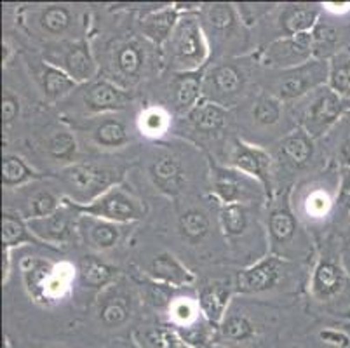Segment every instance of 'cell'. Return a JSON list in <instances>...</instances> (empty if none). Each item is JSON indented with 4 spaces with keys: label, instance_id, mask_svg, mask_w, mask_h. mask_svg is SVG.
<instances>
[{
    "label": "cell",
    "instance_id": "obj_1",
    "mask_svg": "<svg viewBox=\"0 0 350 348\" xmlns=\"http://www.w3.org/2000/svg\"><path fill=\"white\" fill-rule=\"evenodd\" d=\"M199 9L181 14L170 40L162 46L161 62L174 73H189L204 70L211 49L202 23Z\"/></svg>",
    "mask_w": 350,
    "mask_h": 348
},
{
    "label": "cell",
    "instance_id": "obj_2",
    "mask_svg": "<svg viewBox=\"0 0 350 348\" xmlns=\"http://www.w3.org/2000/svg\"><path fill=\"white\" fill-rule=\"evenodd\" d=\"M53 178L65 188V199L84 206L96 200L116 185H120L122 171L94 162H73L59 169Z\"/></svg>",
    "mask_w": 350,
    "mask_h": 348
},
{
    "label": "cell",
    "instance_id": "obj_3",
    "mask_svg": "<svg viewBox=\"0 0 350 348\" xmlns=\"http://www.w3.org/2000/svg\"><path fill=\"white\" fill-rule=\"evenodd\" d=\"M25 286L35 303L51 306L59 303L70 291L77 277V268L70 263L53 265L39 258L21 261Z\"/></svg>",
    "mask_w": 350,
    "mask_h": 348
},
{
    "label": "cell",
    "instance_id": "obj_4",
    "mask_svg": "<svg viewBox=\"0 0 350 348\" xmlns=\"http://www.w3.org/2000/svg\"><path fill=\"white\" fill-rule=\"evenodd\" d=\"M63 200L77 211L79 215L93 216V218L112 222L117 225L139 222L146 215L145 204L131 190H126L122 185H116V187L105 191L103 196L98 197L96 200L84 204V206L73 204L72 200L65 199V197H63Z\"/></svg>",
    "mask_w": 350,
    "mask_h": 348
},
{
    "label": "cell",
    "instance_id": "obj_5",
    "mask_svg": "<svg viewBox=\"0 0 350 348\" xmlns=\"http://www.w3.org/2000/svg\"><path fill=\"white\" fill-rule=\"evenodd\" d=\"M305 98L308 101L301 111L300 127L314 142L329 133L345 115V111L350 110L349 101L336 94L329 85L319 88Z\"/></svg>",
    "mask_w": 350,
    "mask_h": 348
},
{
    "label": "cell",
    "instance_id": "obj_6",
    "mask_svg": "<svg viewBox=\"0 0 350 348\" xmlns=\"http://www.w3.org/2000/svg\"><path fill=\"white\" fill-rule=\"evenodd\" d=\"M211 188L219 206H230V204L247 206L269 199L260 181L232 165L211 164Z\"/></svg>",
    "mask_w": 350,
    "mask_h": 348
},
{
    "label": "cell",
    "instance_id": "obj_7",
    "mask_svg": "<svg viewBox=\"0 0 350 348\" xmlns=\"http://www.w3.org/2000/svg\"><path fill=\"white\" fill-rule=\"evenodd\" d=\"M329 79V62L327 59H310L297 68L284 70L273 85V96L284 101L301 100L310 92L327 85Z\"/></svg>",
    "mask_w": 350,
    "mask_h": 348
},
{
    "label": "cell",
    "instance_id": "obj_8",
    "mask_svg": "<svg viewBox=\"0 0 350 348\" xmlns=\"http://www.w3.org/2000/svg\"><path fill=\"white\" fill-rule=\"evenodd\" d=\"M46 62L68 73L79 85L93 82L94 77L100 72L96 57L85 38L63 42L58 53L47 54Z\"/></svg>",
    "mask_w": 350,
    "mask_h": 348
},
{
    "label": "cell",
    "instance_id": "obj_9",
    "mask_svg": "<svg viewBox=\"0 0 350 348\" xmlns=\"http://www.w3.org/2000/svg\"><path fill=\"white\" fill-rule=\"evenodd\" d=\"M269 239L270 254L279 258H293V251L297 249L295 242L300 239V225L289 206L288 193L273 202L269 211Z\"/></svg>",
    "mask_w": 350,
    "mask_h": 348
},
{
    "label": "cell",
    "instance_id": "obj_10",
    "mask_svg": "<svg viewBox=\"0 0 350 348\" xmlns=\"http://www.w3.org/2000/svg\"><path fill=\"white\" fill-rule=\"evenodd\" d=\"M79 219L81 215L63 200V206L53 215L27 219V222L31 234L42 242V245L53 249L54 245L70 244L79 239Z\"/></svg>",
    "mask_w": 350,
    "mask_h": 348
},
{
    "label": "cell",
    "instance_id": "obj_11",
    "mask_svg": "<svg viewBox=\"0 0 350 348\" xmlns=\"http://www.w3.org/2000/svg\"><path fill=\"white\" fill-rule=\"evenodd\" d=\"M148 51L138 38L117 40L112 53V75L107 77L116 84L129 89L139 82L148 65Z\"/></svg>",
    "mask_w": 350,
    "mask_h": 348
},
{
    "label": "cell",
    "instance_id": "obj_12",
    "mask_svg": "<svg viewBox=\"0 0 350 348\" xmlns=\"http://www.w3.org/2000/svg\"><path fill=\"white\" fill-rule=\"evenodd\" d=\"M262 63L272 70L297 68L314 59V46L310 34L293 35V37H279L269 44L262 53Z\"/></svg>",
    "mask_w": 350,
    "mask_h": 348
},
{
    "label": "cell",
    "instance_id": "obj_13",
    "mask_svg": "<svg viewBox=\"0 0 350 348\" xmlns=\"http://www.w3.org/2000/svg\"><path fill=\"white\" fill-rule=\"evenodd\" d=\"M246 88V73L234 63H219L204 75V98L228 108Z\"/></svg>",
    "mask_w": 350,
    "mask_h": 348
},
{
    "label": "cell",
    "instance_id": "obj_14",
    "mask_svg": "<svg viewBox=\"0 0 350 348\" xmlns=\"http://www.w3.org/2000/svg\"><path fill=\"white\" fill-rule=\"evenodd\" d=\"M230 165L260 181L269 199H272L273 159L267 150L243 139H235L230 153Z\"/></svg>",
    "mask_w": 350,
    "mask_h": 348
},
{
    "label": "cell",
    "instance_id": "obj_15",
    "mask_svg": "<svg viewBox=\"0 0 350 348\" xmlns=\"http://www.w3.org/2000/svg\"><path fill=\"white\" fill-rule=\"evenodd\" d=\"M284 260L275 254H267L250 267L239 270L235 291L239 295H260L273 289L281 280Z\"/></svg>",
    "mask_w": 350,
    "mask_h": 348
},
{
    "label": "cell",
    "instance_id": "obj_16",
    "mask_svg": "<svg viewBox=\"0 0 350 348\" xmlns=\"http://www.w3.org/2000/svg\"><path fill=\"white\" fill-rule=\"evenodd\" d=\"M133 101V94L129 89L116 84L110 79H100L89 84L88 91L82 96V105L85 111L93 115H107L113 111H120L129 107Z\"/></svg>",
    "mask_w": 350,
    "mask_h": 348
},
{
    "label": "cell",
    "instance_id": "obj_17",
    "mask_svg": "<svg viewBox=\"0 0 350 348\" xmlns=\"http://www.w3.org/2000/svg\"><path fill=\"white\" fill-rule=\"evenodd\" d=\"M347 284V272L340 256L323 254L317 258L316 267L312 270L310 293L319 302H327L343 291Z\"/></svg>",
    "mask_w": 350,
    "mask_h": 348
},
{
    "label": "cell",
    "instance_id": "obj_18",
    "mask_svg": "<svg viewBox=\"0 0 350 348\" xmlns=\"http://www.w3.org/2000/svg\"><path fill=\"white\" fill-rule=\"evenodd\" d=\"M133 315V296L120 284H112L101 291L98 299V319L108 330H117L127 324Z\"/></svg>",
    "mask_w": 350,
    "mask_h": 348
},
{
    "label": "cell",
    "instance_id": "obj_19",
    "mask_svg": "<svg viewBox=\"0 0 350 348\" xmlns=\"http://www.w3.org/2000/svg\"><path fill=\"white\" fill-rule=\"evenodd\" d=\"M181 14H183V11L178 4L164 5V8L145 12L139 18V30H142L143 38L161 51L162 46L170 40Z\"/></svg>",
    "mask_w": 350,
    "mask_h": 348
},
{
    "label": "cell",
    "instance_id": "obj_20",
    "mask_svg": "<svg viewBox=\"0 0 350 348\" xmlns=\"http://www.w3.org/2000/svg\"><path fill=\"white\" fill-rule=\"evenodd\" d=\"M230 299L232 286L225 280H213L199 289L197 303H199L200 314L215 330H218L219 324L227 317Z\"/></svg>",
    "mask_w": 350,
    "mask_h": 348
},
{
    "label": "cell",
    "instance_id": "obj_21",
    "mask_svg": "<svg viewBox=\"0 0 350 348\" xmlns=\"http://www.w3.org/2000/svg\"><path fill=\"white\" fill-rule=\"evenodd\" d=\"M146 276L150 280L164 286H170L173 289L180 287H189L196 282V276L190 268L181 263L174 254L161 253L152 258L146 265Z\"/></svg>",
    "mask_w": 350,
    "mask_h": 348
},
{
    "label": "cell",
    "instance_id": "obj_22",
    "mask_svg": "<svg viewBox=\"0 0 350 348\" xmlns=\"http://www.w3.org/2000/svg\"><path fill=\"white\" fill-rule=\"evenodd\" d=\"M77 25V14L68 5L49 4L31 11V27L46 37H63Z\"/></svg>",
    "mask_w": 350,
    "mask_h": 348
},
{
    "label": "cell",
    "instance_id": "obj_23",
    "mask_svg": "<svg viewBox=\"0 0 350 348\" xmlns=\"http://www.w3.org/2000/svg\"><path fill=\"white\" fill-rule=\"evenodd\" d=\"M79 239L94 251H108L116 247L122 239V225L81 215Z\"/></svg>",
    "mask_w": 350,
    "mask_h": 348
},
{
    "label": "cell",
    "instance_id": "obj_24",
    "mask_svg": "<svg viewBox=\"0 0 350 348\" xmlns=\"http://www.w3.org/2000/svg\"><path fill=\"white\" fill-rule=\"evenodd\" d=\"M204 70L189 73H174L171 84V100L178 113H189L204 100Z\"/></svg>",
    "mask_w": 350,
    "mask_h": 348
},
{
    "label": "cell",
    "instance_id": "obj_25",
    "mask_svg": "<svg viewBox=\"0 0 350 348\" xmlns=\"http://www.w3.org/2000/svg\"><path fill=\"white\" fill-rule=\"evenodd\" d=\"M199 16L206 35L208 31H213L219 38H230L237 31L239 25H243L239 18L237 8L234 4H225V2L200 5Z\"/></svg>",
    "mask_w": 350,
    "mask_h": 348
},
{
    "label": "cell",
    "instance_id": "obj_26",
    "mask_svg": "<svg viewBox=\"0 0 350 348\" xmlns=\"http://www.w3.org/2000/svg\"><path fill=\"white\" fill-rule=\"evenodd\" d=\"M150 178L165 196H178L185 183L183 165L174 155H161L150 164Z\"/></svg>",
    "mask_w": 350,
    "mask_h": 348
},
{
    "label": "cell",
    "instance_id": "obj_27",
    "mask_svg": "<svg viewBox=\"0 0 350 348\" xmlns=\"http://www.w3.org/2000/svg\"><path fill=\"white\" fill-rule=\"evenodd\" d=\"M319 23V8L314 4H288L281 9L279 27L282 37L310 34Z\"/></svg>",
    "mask_w": 350,
    "mask_h": 348
},
{
    "label": "cell",
    "instance_id": "obj_28",
    "mask_svg": "<svg viewBox=\"0 0 350 348\" xmlns=\"http://www.w3.org/2000/svg\"><path fill=\"white\" fill-rule=\"evenodd\" d=\"M75 268H77V279L81 286L94 289V291H105L107 287L116 284L117 276H119V270L116 267L96 256H84Z\"/></svg>",
    "mask_w": 350,
    "mask_h": 348
},
{
    "label": "cell",
    "instance_id": "obj_29",
    "mask_svg": "<svg viewBox=\"0 0 350 348\" xmlns=\"http://www.w3.org/2000/svg\"><path fill=\"white\" fill-rule=\"evenodd\" d=\"M37 81H39L44 98L51 101V103L65 100L66 96H70L79 88L77 82L73 81L68 73H65L62 68L51 65L47 62L40 65L39 73H37Z\"/></svg>",
    "mask_w": 350,
    "mask_h": 348
},
{
    "label": "cell",
    "instance_id": "obj_30",
    "mask_svg": "<svg viewBox=\"0 0 350 348\" xmlns=\"http://www.w3.org/2000/svg\"><path fill=\"white\" fill-rule=\"evenodd\" d=\"M256 338V327L253 321L244 314L228 312L224 322L216 330V343L232 348L234 345H247Z\"/></svg>",
    "mask_w": 350,
    "mask_h": 348
},
{
    "label": "cell",
    "instance_id": "obj_31",
    "mask_svg": "<svg viewBox=\"0 0 350 348\" xmlns=\"http://www.w3.org/2000/svg\"><path fill=\"white\" fill-rule=\"evenodd\" d=\"M227 108L218 103H213L206 98L185 115L187 122L193 127V131L200 134H215L221 131L227 122Z\"/></svg>",
    "mask_w": 350,
    "mask_h": 348
},
{
    "label": "cell",
    "instance_id": "obj_32",
    "mask_svg": "<svg viewBox=\"0 0 350 348\" xmlns=\"http://www.w3.org/2000/svg\"><path fill=\"white\" fill-rule=\"evenodd\" d=\"M23 244L42 245V242L31 234L27 218L20 213L11 209H4L2 213V249L12 251Z\"/></svg>",
    "mask_w": 350,
    "mask_h": 348
},
{
    "label": "cell",
    "instance_id": "obj_33",
    "mask_svg": "<svg viewBox=\"0 0 350 348\" xmlns=\"http://www.w3.org/2000/svg\"><path fill=\"white\" fill-rule=\"evenodd\" d=\"M279 153L288 165L295 169L305 168L314 157V139L300 126L289 133L279 145Z\"/></svg>",
    "mask_w": 350,
    "mask_h": 348
},
{
    "label": "cell",
    "instance_id": "obj_34",
    "mask_svg": "<svg viewBox=\"0 0 350 348\" xmlns=\"http://www.w3.org/2000/svg\"><path fill=\"white\" fill-rule=\"evenodd\" d=\"M91 138L100 148L116 150L127 145L131 136H129V129H127L124 120L117 119V117H103L101 115L100 119L93 122Z\"/></svg>",
    "mask_w": 350,
    "mask_h": 348
},
{
    "label": "cell",
    "instance_id": "obj_35",
    "mask_svg": "<svg viewBox=\"0 0 350 348\" xmlns=\"http://www.w3.org/2000/svg\"><path fill=\"white\" fill-rule=\"evenodd\" d=\"M138 348H190L173 325H154L133 334Z\"/></svg>",
    "mask_w": 350,
    "mask_h": 348
},
{
    "label": "cell",
    "instance_id": "obj_36",
    "mask_svg": "<svg viewBox=\"0 0 350 348\" xmlns=\"http://www.w3.org/2000/svg\"><path fill=\"white\" fill-rule=\"evenodd\" d=\"M178 232L181 239L190 244H199L204 241L211 232V222L206 211L199 207H190L185 213H181L178 218Z\"/></svg>",
    "mask_w": 350,
    "mask_h": 348
},
{
    "label": "cell",
    "instance_id": "obj_37",
    "mask_svg": "<svg viewBox=\"0 0 350 348\" xmlns=\"http://www.w3.org/2000/svg\"><path fill=\"white\" fill-rule=\"evenodd\" d=\"M40 178H44V174H40L39 171H35L33 168H30L18 155L5 153L4 159H2V185L5 188L23 187V185L37 181Z\"/></svg>",
    "mask_w": 350,
    "mask_h": 348
},
{
    "label": "cell",
    "instance_id": "obj_38",
    "mask_svg": "<svg viewBox=\"0 0 350 348\" xmlns=\"http://www.w3.org/2000/svg\"><path fill=\"white\" fill-rule=\"evenodd\" d=\"M327 85L350 103V47L340 49L329 59Z\"/></svg>",
    "mask_w": 350,
    "mask_h": 348
},
{
    "label": "cell",
    "instance_id": "obj_39",
    "mask_svg": "<svg viewBox=\"0 0 350 348\" xmlns=\"http://www.w3.org/2000/svg\"><path fill=\"white\" fill-rule=\"evenodd\" d=\"M218 222L225 237L230 239V241L239 239L241 235L246 234L247 226H250V213H247V206H243V204L219 206Z\"/></svg>",
    "mask_w": 350,
    "mask_h": 348
},
{
    "label": "cell",
    "instance_id": "obj_40",
    "mask_svg": "<svg viewBox=\"0 0 350 348\" xmlns=\"http://www.w3.org/2000/svg\"><path fill=\"white\" fill-rule=\"evenodd\" d=\"M171 127V115L161 107H148L138 115V129L143 136L157 139Z\"/></svg>",
    "mask_w": 350,
    "mask_h": 348
},
{
    "label": "cell",
    "instance_id": "obj_41",
    "mask_svg": "<svg viewBox=\"0 0 350 348\" xmlns=\"http://www.w3.org/2000/svg\"><path fill=\"white\" fill-rule=\"evenodd\" d=\"M167 314L174 330H187L204 319L200 314L197 299L190 298H174L167 308Z\"/></svg>",
    "mask_w": 350,
    "mask_h": 348
},
{
    "label": "cell",
    "instance_id": "obj_42",
    "mask_svg": "<svg viewBox=\"0 0 350 348\" xmlns=\"http://www.w3.org/2000/svg\"><path fill=\"white\" fill-rule=\"evenodd\" d=\"M63 206V196H56L49 190H40L35 191L33 196L28 199L27 209H25V218L33 219V218H44L59 209Z\"/></svg>",
    "mask_w": 350,
    "mask_h": 348
},
{
    "label": "cell",
    "instance_id": "obj_43",
    "mask_svg": "<svg viewBox=\"0 0 350 348\" xmlns=\"http://www.w3.org/2000/svg\"><path fill=\"white\" fill-rule=\"evenodd\" d=\"M312 46H314V57L316 59H327L338 53V35H336L335 28H331L329 25H321L312 30Z\"/></svg>",
    "mask_w": 350,
    "mask_h": 348
},
{
    "label": "cell",
    "instance_id": "obj_44",
    "mask_svg": "<svg viewBox=\"0 0 350 348\" xmlns=\"http://www.w3.org/2000/svg\"><path fill=\"white\" fill-rule=\"evenodd\" d=\"M47 152L54 161H63L73 164L77 153V139L70 131H58L47 139Z\"/></svg>",
    "mask_w": 350,
    "mask_h": 348
},
{
    "label": "cell",
    "instance_id": "obj_45",
    "mask_svg": "<svg viewBox=\"0 0 350 348\" xmlns=\"http://www.w3.org/2000/svg\"><path fill=\"white\" fill-rule=\"evenodd\" d=\"M253 117L262 126H275L282 117V101L273 94H263L253 107Z\"/></svg>",
    "mask_w": 350,
    "mask_h": 348
},
{
    "label": "cell",
    "instance_id": "obj_46",
    "mask_svg": "<svg viewBox=\"0 0 350 348\" xmlns=\"http://www.w3.org/2000/svg\"><path fill=\"white\" fill-rule=\"evenodd\" d=\"M333 207H335V200L331 199L329 191L323 190V188L308 191L304 199V211L310 219H324L326 216H329Z\"/></svg>",
    "mask_w": 350,
    "mask_h": 348
},
{
    "label": "cell",
    "instance_id": "obj_47",
    "mask_svg": "<svg viewBox=\"0 0 350 348\" xmlns=\"http://www.w3.org/2000/svg\"><path fill=\"white\" fill-rule=\"evenodd\" d=\"M338 193L335 199V209L342 218L350 216V168H340Z\"/></svg>",
    "mask_w": 350,
    "mask_h": 348
},
{
    "label": "cell",
    "instance_id": "obj_48",
    "mask_svg": "<svg viewBox=\"0 0 350 348\" xmlns=\"http://www.w3.org/2000/svg\"><path fill=\"white\" fill-rule=\"evenodd\" d=\"M20 115V100L12 94L9 89H5L2 94V124L9 127Z\"/></svg>",
    "mask_w": 350,
    "mask_h": 348
},
{
    "label": "cell",
    "instance_id": "obj_49",
    "mask_svg": "<svg viewBox=\"0 0 350 348\" xmlns=\"http://www.w3.org/2000/svg\"><path fill=\"white\" fill-rule=\"evenodd\" d=\"M239 12V18L243 21V25L246 27H251L258 21V19L262 18L265 12L270 11L272 5H267V4H239L235 5Z\"/></svg>",
    "mask_w": 350,
    "mask_h": 348
},
{
    "label": "cell",
    "instance_id": "obj_50",
    "mask_svg": "<svg viewBox=\"0 0 350 348\" xmlns=\"http://www.w3.org/2000/svg\"><path fill=\"white\" fill-rule=\"evenodd\" d=\"M319 340L324 345L333 348H349L350 347V336L343 330H336V327H324L319 331Z\"/></svg>",
    "mask_w": 350,
    "mask_h": 348
},
{
    "label": "cell",
    "instance_id": "obj_51",
    "mask_svg": "<svg viewBox=\"0 0 350 348\" xmlns=\"http://www.w3.org/2000/svg\"><path fill=\"white\" fill-rule=\"evenodd\" d=\"M338 162L340 168H350V138L345 139L338 148Z\"/></svg>",
    "mask_w": 350,
    "mask_h": 348
},
{
    "label": "cell",
    "instance_id": "obj_52",
    "mask_svg": "<svg viewBox=\"0 0 350 348\" xmlns=\"http://www.w3.org/2000/svg\"><path fill=\"white\" fill-rule=\"evenodd\" d=\"M324 11L333 12V14H343V12L350 11V2H327V4H323Z\"/></svg>",
    "mask_w": 350,
    "mask_h": 348
},
{
    "label": "cell",
    "instance_id": "obj_53",
    "mask_svg": "<svg viewBox=\"0 0 350 348\" xmlns=\"http://www.w3.org/2000/svg\"><path fill=\"white\" fill-rule=\"evenodd\" d=\"M12 54H14V47H12V44L9 42L8 38H4L2 40V65L8 66L11 63Z\"/></svg>",
    "mask_w": 350,
    "mask_h": 348
},
{
    "label": "cell",
    "instance_id": "obj_54",
    "mask_svg": "<svg viewBox=\"0 0 350 348\" xmlns=\"http://www.w3.org/2000/svg\"><path fill=\"white\" fill-rule=\"evenodd\" d=\"M211 348H227V347H224V345H218V343H215V345H213Z\"/></svg>",
    "mask_w": 350,
    "mask_h": 348
}]
</instances>
